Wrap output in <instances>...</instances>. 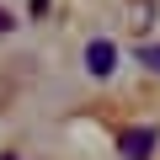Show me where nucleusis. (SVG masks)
<instances>
[{
	"label": "nucleus",
	"mask_w": 160,
	"mask_h": 160,
	"mask_svg": "<svg viewBox=\"0 0 160 160\" xmlns=\"http://www.w3.org/2000/svg\"><path fill=\"white\" fill-rule=\"evenodd\" d=\"M27 6H32V16H43V11H48V0H27Z\"/></svg>",
	"instance_id": "obj_4"
},
{
	"label": "nucleus",
	"mask_w": 160,
	"mask_h": 160,
	"mask_svg": "<svg viewBox=\"0 0 160 160\" xmlns=\"http://www.w3.org/2000/svg\"><path fill=\"white\" fill-rule=\"evenodd\" d=\"M11 27H16V22H11V16H6V11H0V32H11Z\"/></svg>",
	"instance_id": "obj_5"
},
{
	"label": "nucleus",
	"mask_w": 160,
	"mask_h": 160,
	"mask_svg": "<svg viewBox=\"0 0 160 160\" xmlns=\"http://www.w3.org/2000/svg\"><path fill=\"white\" fill-rule=\"evenodd\" d=\"M155 144H160V128H155V123H139V128H123V133H118V149H123L128 160H149Z\"/></svg>",
	"instance_id": "obj_1"
},
{
	"label": "nucleus",
	"mask_w": 160,
	"mask_h": 160,
	"mask_svg": "<svg viewBox=\"0 0 160 160\" xmlns=\"http://www.w3.org/2000/svg\"><path fill=\"white\" fill-rule=\"evenodd\" d=\"M86 69H91V75H96V80H107V75H112V69H118V48H112V43H107V38H96V43H91V48H86Z\"/></svg>",
	"instance_id": "obj_2"
},
{
	"label": "nucleus",
	"mask_w": 160,
	"mask_h": 160,
	"mask_svg": "<svg viewBox=\"0 0 160 160\" xmlns=\"http://www.w3.org/2000/svg\"><path fill=\"white\" fill-rule=\"evenodd\" d=\"M139 64H149V69H160V43H149V48H139Z\"/></svg>",
	"instance_id": "obj_3"
}]
</instances>
